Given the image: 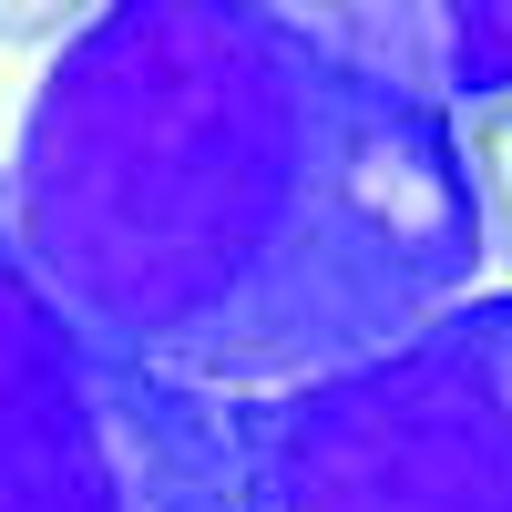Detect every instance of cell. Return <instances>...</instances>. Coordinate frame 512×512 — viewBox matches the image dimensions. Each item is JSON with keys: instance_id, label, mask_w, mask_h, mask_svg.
<instances>
[{"instance_id": "6da1fadb", "label": "cell", "mask_w": 512, "mask_h": 512, "mask_svg": "<svg viewBox=\"0 0 512 512\" xmlns=\"http://www.w3.org/2000/svg\"><path fill=\"white\" fill-rule=\"evenodd\" d=\"M0 205L103 349L256 400L482 287L461 123L328 11H93L21 113Z\"/></svg>"}, {"instance_id": "5b68a950", "label": "cell", "mask_w": 512, "mask_h": 512, "mask_svg": "<svg viewBox=\"0 0 512 512\" xmlns=\"http://www.w3.org/2000/svg\"><path fill=\"white\" fill-rule=\"evenodd\" d=\"M461 175H472V216H482V267L512 277V103L461 113Z\"/></svg>"}, {"instance_id": "3957f363", "label": "cell", "mask_w": 512, "mask_h": 512, "mask_svg": "<svg viewBox=\"0 0 512 512\" xmlns=\"http://www.w3.org/2000/svg\"><path fill=\"white\" fill-rule=\"evenodd\" d=\"M0 512H236L226 400L103 349L0 205Z\"/></svg>"}, {"instance_id": "7a4b0ae2", "label": "cell", "mask_w": 512, "mask_h": 512, "mask_svg": "<svg viewBox=\"0 0 512 512\" xmlns=\"http://www.w3.org/2000/svg\"><path fill=\"white\" fill-rule=\"evenodd\" d=\"M236 512H512V287L349 369L226 400Z\"/></svg>"}, {"instance_id": "277c9868", "label": "cell", "mask_w": 512, "mask_h": 512, "mask_svg": "<svg viewBox=\"0 0 512 512\" xmlns=\"http://www.w3.org/2000/svg\"><path fill=\"white\" fill-rule=\"evenodd\" d=\"M328 21L359 52H379L400 82H420L451 123L482 103H512V0H359Z\"/></svg>"}]
</instances>
